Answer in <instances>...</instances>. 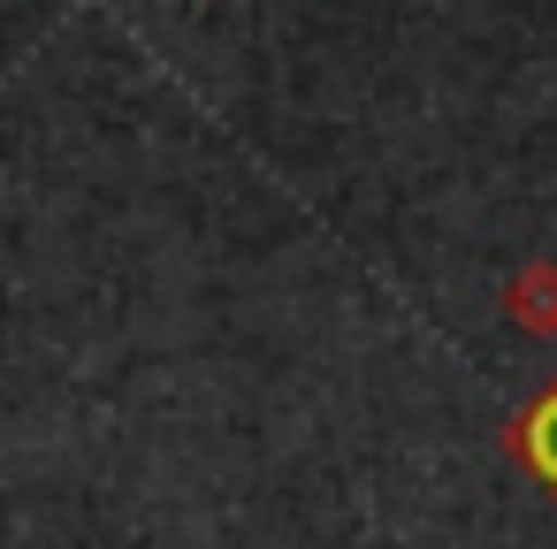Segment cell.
<instances>
[{
  "label": "cell",
  "instance_id": "6da1fadb",
  "mask_svg": "<svg viewBox=\"0 0 557 549\" xmlns=\"http://www.w3.org/2000/svg\"><path fill=\"white\" fill-rule=\"evenodd\" d=\"M504 450H511V458L527 465V481H534V488L557 503V374H549V382H542V389H534V397L511 412Z\"/></svg>",
  "mask_w": 557,
  "mask_h": 549
},
{
  "label": "cell",
  "instance_id": "7a4b0ae2",
  "mask_svg": "<svg viewBox=\"0 0 557 549\" xmlns=\"http://www.w3.org/2000/svg\"><path fill=\"white\" fill-rule=\"evenodd\" d=\"M504 321L527 328V336H557V260H527L511 283H504Z\"/></svg>",
  "mask_w": 557,
  "mask_h": 549
}]
</instances>
